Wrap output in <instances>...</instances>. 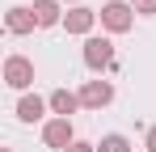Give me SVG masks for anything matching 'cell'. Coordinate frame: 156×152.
<instances>
[{
	"label": "cell",
	"mask_w": 156,
	"mask_h": 152,
	"mask_svg": "<svg viewBox=\"0 0 156 152\" xmlns=\"http://www.w3.org/2000/svg\"><path fill=\"white\" fill-rule=\"evenodd\" d=\"M84 68L93 76H105V72H114L118 63H114V42L105 38V34H93V38H84Z\"/></svg>",
	"instance_id": "6da1fadb"
},
{
	"label": "cell",
	"mask_w": 156,
	"mask_h": 152,
	"mask_svg": "<svg viewBox=\"0 0 156 152\" xmlns=\"http://www.w3.org/2000/svg\"><path fill=\"white\" fill-rule=\"evenodd\" d=\"M97 21H101L105 34H127L135 25V9H131V0H105L97 9Z\"/></svg>",
	"instance_id": "7a4b0ae2"
},
{
	"label": "cell",
	"mask_w": 156,
	"mask_h": 152,
	"mask_svg": "<svg viewBox=\"0 0 156 152\" xmlns=\"http://www.w3.org/2000/svg\"><path fill=\"white\" fill-rule=\"evenodd\" d=\"M4 85L17 89V93H30V85H34V59L9 55V59H4Z\"/></svg>",
	"instance_id": "3957f363"
},
{
	"label": "cell",
	"mask_w": 156,
	"mask_h": 152,
	"mask_svg": "<svg viewBox=\"0 0 156 152\" xmlns=\"http://www.w3.org/2000/svg\"><path fill=\"white\" fill-rule=\"evenodd\" d=\"M110 101H114V80L97 76V80H84L80 85V110H105Z\"/></svg>",
	"instance_id": "277c9868"
},
{
	"label": "cell",
	"mask_w": 156,
	"mask_h": 152,
	"mask_svg": "<svg viewBox=\"0 0 156 152\" xmlns=\"http://www.w3.org/2000/svg\"><path fill=\"white\" fill-rule=\"evenodd\" d=\"M42 144H47V148H59V152H68L72 144H76L72 118H47V123H42Z\"/></svg>",
	"instance_id": "5b68a950"
},
{
	"label": "cell",
	"mask_w": 156,
	"mask_h": 152,
	"mask_svg": "<svg viewBox=\"0 0 156 152\" xmlns=\"http://www.w3.org/2000/svg\"><path fill=\"white\" fill-rule=\"evenodd\" d=\"M93 25H97V9H89V4H76L63 13V30L76 38H93Z\"/></svg>",
	"instance_id": "8992f818"
},
{
	"label": "cell",
	"mask_w": 156,
	"mask_h": 152,
	"mask_svg": "<svg viewBox=\"0 0 156 152\" xmlns=\"http://www.w3.org/2000/svg\"><path fill=\"white\" fill-rule=\"evenodd\" d=\"M4 30H9V34H17V38H21V34H34V30H38L34 9H30V4H13V9L4 13Z\"/></svg>",
	"instance_id": "52a82bcc"
},
{
	"label": "cell",
	"mask_w": 156,
	"mask_h": 152,
	"mask_svg": "<svg viewBox=\"0 0 156 152\" xmlns=\"http://www.w3.org/2000/svg\"><path fill=\"white\" fill-rule=\"evenodd\" d=\"M34 9V17H38V30H51V25H63V0H34L30 4Z\"/></svg>",
	"instance_id": "ba28073f"
},
{
	"label": "cell",
	"mask_w": 156,
	"mask_h": 152,
	"mask_svg": "<svg viewBox=\"0 0 156 152\" xmlns=\"http://www.w3.org/2000/svg\"><path fill=\"white\" fill-rule=\"evenodd\" d=\"M47 110H51V101L38 97V93H21V97H17V118H21V123H42Z\"/></svg>",
	"instance_id": "9c48e42d"
},
{
	"label": "cell",
	"mask_w": 156,
	"mask_h": 152,
	"mask_svg": "<svg viewBox=\"0 0 156 152\" xmlns=\"http://www.w3.org/2000/svg\"><path fill=\"white\" fill-rule=\"evenodd\" d=\"M47 101H51V114H55V118H72V114L80 110V93H72V89H55Z\"/></svg>",
	"instance_id": "30bf717a"
},
{
	"label": "cell",
	"mask_w": 156,
	"mask_h": 152,
	"mask_svg": "<svg viewBox=\"0 0 156 152\" xmlns=\"http://www.w3.org/2000/svg\"><path fill=\"white\" fill-rule=\"evenodd\" d=\"M97 152H135V148H131V139L122 135V131H110V135H101Z\"/></svg>",
	"instance_id": "8fae6325"
},
{
	"label": "cell",
	"mask_w": 156,
	"mask_h": 152,
	"mask_svg": "<svg viewBox=\"0 0 156 152\" xmlns=\"http://www.w3.org/2000/svg\"><path fill=\"white\" fill-rule=\"evenodd\" d=\"M135 17H156V0H131Z\"/></svg>",
	"instance_id": "7c38bea8"
},
{
	"label": "cell",
	"mask_w": 156,
	"mask_h": 152,
	"mask_svg": "<svg viewBox=\"0 0 156 152\" xmlns=\"http://www.w3.org/2000/svg\"><path fill=\"white\" fill-rule=\"evenodd\" d=\"M144 152H156V127H148V135H144Z\"/></svg>",
	"instance_id": "4fadbf2b"
},
{
	"label": "cell",
	"mask_w": 156,
	"mask_h": 152,
	"mask_svg": "<svg viewBox=\"0 0 156 152\" xmlns=\"http://www.w3.org/2000/svg\"><path fill=\"white\" fill-rule=\"evenodd\" d=\"M68 152H97V144H89V139H76V144H72Z\"/></svg>",
	"instance_id": "5bb4252c"
},
{
	"label": "cell",
	"mask_w": 156,
	"mask_h": 152,
	"mask_svg": "<svg viewBox=\"0 0 156 152\" xmlns=\"http://www.w3.org/2000/svg\"><path fill=\"white\" fill-rule=\"evenodd\" d=\"M63 4H72V9H76V4H80V0H63Z\"/></svg>",
	"instance_id": "9a60e30c"
},
{
	"label": "cell",
	"mask_w": 156,
	"mask_h": 152,
	"mask_svg": "<svg viewBox=\"0 0 156 152\" xmlns=\"http://www.w3.org/2000/svg\"><path fill=\"white\" fill-rule=\"evenodd\" d=\"M4 152H13V148H4Z\"/></svg>",
	"instance_id": "2e32d148"
}]
</instances>
